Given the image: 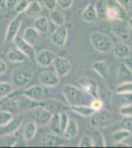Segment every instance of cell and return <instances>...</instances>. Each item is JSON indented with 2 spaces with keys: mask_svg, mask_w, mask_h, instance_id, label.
Returning <instances> with one entry per match:
<instances>
[{
  "mask_svg": "<svg viewBox=\"0 0 132 148\" xmlns=\"http://www.w3.org/2000/svg\"><path fill=\"white\" fill-rule=\"evenodd\" d=\"M62 94L70 107L78 106V105H88L93 99L81 88H78L71 84H66L63 86Z\"/></svg>",
  "mask_w": 132,
  "mask_h": 148,
  "instance_id": "cell-1",
  "label": "cell"
},
{
  "mask_svg": "<svg viewBox=\"0 0 132 148\" xmlns=\"http://www.w3.org/2000/svg\"><path fill=\"white\" fill-rule=\"evenodd\" d=\"M91 42L94 49L102 53L109 52L114 47V42L109 36L102 32H94L91 36Z\"/></svg>",
  "mask_w": 132,
  "mask_h": 148,
  "instance_id": "cell-2",
  "label": "cell"
},
{
  "mask_svg": "<svg viewBox=\"0 0 132 148\" xmlns=\"http://www.w3.org/2000/svg\"><path fill=\"white\" fill-rule=\"evenodd\" d=\"M33 77V71L29 67H19L14 69L11 75L12 83L17 88L26 87L32 81Z\"/></svg>",
  "mask_w": 132,
  "mask_h": 148,
  "instance_id": "cell-3",
  "label": "cell"
},
{
  "mask_svg": "<svg viewBox=\"0 0 132 148\" xmlns=\"http://www.w3.org/2000/svg\"><path fill=\"white\" fill-rule=\"evenodd\" d=\"M80 88L92 98H99V85L95 79L87 76H81L78 78Z\"/></svg>",
  "mask_w": 132,
  "mask_h": 148,
  "instance_id": "cell-4",
  "label": "cell"
},
{
  "mask_svg": "<svg viewBox=\"0 0 132 148\" xmlns=\"http://www.w3.org/2000/svg\"><path fill=\"white\" fill-rule=\"evenodd\" d=\"M110 31L117 39L122 40V42L128 40L129 38H130L128 24L124 20L112 21V24L110 26Z\"/></svg>",
  "mask_w": 132,
  "mask_h": 148,
  "instance_id": "cell-5",
  "label": "cell"
},
{
  "mask_svg": "<svg viewBox=\"0 0 132 148\" xmlns=\"http://www.w3.org/2000/svg\"><path fill=\"white\" fill-rule=\"evenodd\" d=\"M90 118V125L96 128L107 127L112 123V118L107 112H95Z\"/></svg>",
  "mask_w": 132,
  "mask_h": 148,
  "instance_id": "cell-6",
  "label": "cell"
},
{
  "mask_svg": "<svg viewBox=\"0 0 132 148\" xmlns=\"http://www.w3.org/2000/svg\"><path fill=\"white\" fill-rule=\"evenodd\" d=\"M40 106L44 107L47 111H49L51 114H60L62 112H66L67 110H70V106H66L59 100H55L52 98L44 99L40 101Z\"/></svg>",
  "mask_w": 132,
  "mask_h": 148,
  "instance_id": "cell-7",
  "label": "cell"
},
{
  "mask_svg": "<svg viewBox=\"0 0 132 148\" xmlns=\"http://www.w3.org/2000/svg\"><path fill=\"white\" fill-rule=\"evenodd\" d=\"M52 65H53V67H54L55 73L59 76V78L68 75L72 69L71 61L69 60V59H67L66 57H62V56L55 57Z\"/></svg>",
  "mask_w": 132,
  "mask_h": 148,
  "instance_id": "cell-8",
  "label": "cell"
},
{
  "mask_svg": "<svg viewBox=\"0 0 132 148\" xmlns=\"http://www.w3.org/2000/svg\"><path fill=\"white\" fill-rule=\"evenodd\" d=\"M22 17L19 15H17L15 18H13L10 21V23L8 24V27H7L6 30V34H5V42H14L15 38L18 36L19 30L21 28V25H22Z\"/></svg>",
  "mask_w": 132,
  "mask_h": 148,
  "instance_id": "cell-9",
  "label": "cell"
},
{
  "mask_svg": "<svg viewBox=\"0 0 132 148\" xmlns=\"http://www.w3.org/2000/svg\"><path fill=\"white\" fill-rule=\"evenodd\" d=\"M33 118L34 121L37 123L38 125H47L49 123L50 120H51L52 114L49 111H47V109H44V107L38 106L37 108L33 109Z\"/></svg>",
  "mask_w": 132,
  "mask_h": 148,
  "instance_id": "cell-10",
  "label": "cell"
},
{
  "mask_svg": "<svg viewBox=\"0 0 132 148\" xmlns=\"http://www.w3.org/2000/svg\"><path fill=\"white\" fill-rule=\"evenodd\" d=\"M39 81L44 87L53 88L59 84V76L55 73V71H42L39 75Z\"/></svg>",
  "mask_w": 132,
  "mask_h": 148,
  "instance_id": "cell-11",
  "label": "cell"
},
{
  "mask_svg": "<svg viewBox=\"0 0 132 148\" xmlns=\"http://www.w3.org/2000/svg\"><path fill=\"white\" fill-rule=\"evenodd\" d=\"M14 42L16 45V47L18 49H20L21 51L27 56L29 59H36V51L34 49V46L30 45L29 42H26L22 37H17L14 40Z\"/></svg>",
  "mask_w": 132,
  "mask_h": 148,
  "instance_id": "cell-12",
  "label": "cell"
},
{
  "mask_svg": "<svg viewBox=\"0 0 132 148\" xmlns=\"http://www.w3.org/2000/svg\"><path fill=\"white\" fill-rule=\"evenodd\" d=\"M67 38H68V31L63 26L62 27H57L50 36V40H51L52 44L59 47L65 46Z\"/></svg>",
  "mask_w": 132,
  "mask_h": 148,
  "instance_id": "cell-13",
  "label": "cell"
},
{
  "mask_svg": "<svg viewBox=\"0 0 132 148\" xmlns=\"http://www.w3.org/2000/svg\"><path fill=\"white\" fill-rule=\"evenodd\" d=\"M126 10L125 8L121 7L118 4L116 5H109L107 10V19L109 21H116V20H125L126 18Z\"/></svg>",
  "mask_w": 132,
  "mask_h": 148,
  "instance_id": "cell-14",
  "label": "cell"
},
{
  "mask_svg": "<svg viewBox=\"0 0 132 148\" xmlns=\"http://www.w3.org/2000/svg\"><path fill=\"white\" fill-rule=\"evenodd\" d=\"M54 52H52L49 49H42L39 53L36 54V61L42 67H47L53 63V60L55 59Z\"/></svg>",
  "mask_w": 132,
  "mask_h": 148,
  "instance_id": "cell-15",
  "label": "cell"
},
{
  "mask_svg": "<svg viewBox=\"0 0 132 148\" xmlns=\"http://www.w3.org/2000/svg\"><path fill=\"white\" fill-rule=\"evenodd\" d=\"M22 94L24 96L30 98V99L34 100V101L40 102L44 100V90L42 86L40 85H34L32 87L28 88V89L24 90Z\"/></svg>",
  "mask_w": 132,
  "mask_h": 148,
  "instance_id": "cell-16",
  "label": "cell"
},
{
  "mask_svg": "<svg viewBox=\"0 0 132 148\" xmlns=\"http://www.w3.org/2000/svg\"><path fill=\"white\" fill-rule=\"evenodd\" d=\"M16 106L20 111L30 112V111H32L33 109H35V108H37L38 106H40V102L34 101V100L24 96L22 94V96L16 101Z\"/></svg>",
  "mask_w": 132,
  "mask_h": 148,
  "instance_id": "cell-17",
  "label": "cell"
},
{
  "mask_svg": "<svg viewBox=\"0 0 132 148\" xmlns=\"http://www.w3.org/2000/svg\"><path fill=\"white\" fill-rule=\"evenodd\" d=\"M23 121H24V116H21V114L13 116V119L4 126V134H14L21 127Z\"/></svg>",
  "mask_w": 132,
  "mask_h": 148,
  "instance_id": "cell-18",
  "label": "cell"
},
{
  "mask_svg": "<svg viewBox=\"0 0 132 148\" xmlns=\"http://www.w3.org/2000/svg\"><path fill=\"white\" fill-rule=\"evenodd\" d=\"M78 133H79L78 123H76L75 121L69 119L68 123H67L65 130H64L63 133H62V136L67 140H71V139H74V138L77 136Z\"/></svg>",
  "mask_w": 132,
  "mask_h": 148,
  "instance_id": "cell-19",
  "label": "cell"
},
{
  "mask_svg": "<svg viewBox=\"0 0 132 148\" xmlns=\"http://www.w3.org/2000/svg\"><path fill=\"white\" fill-rule=\"evenodd\" d=\"M112 51L114 53L117 58H126L130 56L131 53V49L128 45L123 44V42H117L112 47Z\"/></svg>",
  "mask_w": 132,
  "mask_h": 148,
  "instance_id": "cell-20",
  "label": "cell"
},
{
  "mask_svg": "<svg viewBox=\"0 0 132 148\" xmlns=\"http://www.w3.org/2000/svg\"><path fill=\"white\" fill-rule=\"evenodd\" d=\"M38 131V125L34 121H28L23 128V138L26 141H31L36 136Z\"/></svg>",
  "mask_w": 132,
  "mask_h": 148,
  "instance_id": "cell-21",
  "label": "cell"
},
{
  "mask_svg": "<svg viewBox=\"0 0 132 148\" xmlns=\"http://www.w3.org/2000/svg\"><path fill=\"white\" fill-rule=\"evenodd\" d=\"M22 38L30 45L35 46V45H37L38 40L40 39V33L34 27H28L24 31Z\"/></svg>",
  "mask_w": 132,
  "mask_h": 148,
  "instance_id": "cell-22",
  "label": "cell"
},
{
  "mask_svg": "<svg viewBox=\"0 0 132 148\" xmlns=\"http://www.w3.org/2000/svg\"><path fill=\"white\" fill-rule=\"evenodd\" d=\"M92 68L96 73L99 76H101L104 79H107V76H109V67L107 65V63L104 60H99V61H95L92 64Z\"/></svg>",
  "mask_w": 132,
  "mask_h": 148,
  "instance_id": "cell-23",
  "label": "cell"
},
{
  "mask_svg": "<svg viewBox=\"0 0 132 148\" xmlns=\"http://www.w3.org/2000/svg\"><path fill=\"white\" fill-rule=\"evenodd\" d=\"M81 16H82L83 21H85V22H87V23L95 22V21L98 19V15H97V11H96L95 5H94L93 3L88 4V5L85 7V9L83 10Z\"/></svg>",
  "mask_w": 132,
  "mask_h": 148,
  "instance_id": "cell-24",
  "label": "cell"
},
{
  "mask_svg": "<svg viewBox=\"0 0 132 148\" xmlns=\"http://www.w3.org/2000/svg\"><path fill=\"white\" fill-rule=\"evenodd\" d=\"M6 58L9 61L14 63H22L27 59V56L23 53L20 49H9L6 53Z\"/></svg>",
  "mask_w": 132,
  "mask_h": 148,
  "instance_id": "cell-25",
  "label": "cell"
},
{
  "mask_svg": "<svg viewBox=\"0 0 132 148\" xmlns=\"http://www.w3.org/2000/svg\"><path fill=\"white\" fill-rule=\"evenodd\" d=\"M33 27L40 33V34H45L49 32V23L45 16H39L35 19L33 24Z\"/></svg>",
  "mask_w": 132,
  "mask_h": 148,
  "instance_id": "cell-26",
  "label": "cell"
},
{
  "mask_svg": "<svg viewBox=\"0 0 132 148\" xmlns=\"http://www.w3.org/2000/svg\"><path fill=\"white\" fill-rule=\"evenodd\" d=\"M61 137L59 134H56L54 132L51 133H47V135H44V137L42 140V144L44 146H50V147H54V146H58L61 144Z\"/></svg>",
  "mask_w": 132,
  "mask_h": 148,
  "instance_id": "cell-27",
  "label": "cell"
},
{
  "mask_svg": "<svg viewBox=\"0 0 132 148\" xmlns=\"http://www.w3.org/2000/svg\"><path fill=\"white\" fill-rule=\"evenodd\" d=\"M49 19L57 27H62L65 24V16H64L63 12L57 10L56 8L54 10L49 11Z\"/></svg>",
  "mask_w": 132,
  "mask_h": 148,
  "instance_id": "cell-28",
  "label": "cell"
},
{
  "mask_svg": "<svg viewBox=\"0 0 132 148\" xmlns=\"http://www.w3.org/2000/svg\"><path fill=\"white\" fill-rule=\"evenodd\" d=\"M70 110L74 113L80 114L82 116H85V118H89L92 114L95 113V111L92 109V107L90 105H78V106H73L70 107Z\"/></svg>",
  "mask_w": 132,
  "mask_h": 148,
  "instance_id": "cell-29",
  "label": "cell"
},
{
  "mask_svg": "<svg viewBox=\"0 0 132 148\" xmlns=\"http://www.w3.org/2000/svg\"><path fill=\"white\" fill-rule=\"evenodd\" d=\"M130 136H131V130H125V128H121V130H118L112 133L111 139H112V142H114V144H116V143L123 142L124 140H126L127 138H129Z\"/></svg>",
  "mask_w": 132,
  "mask_h": 148,
  "instance_id": "cell-30",
  "label": "cell"
},
{
  "mask_svg": "<svg viewBox=\"0 0 132 148\" xmlns=\"http://www.w3.org/2000/svg\"><path fill=\"white\" fill-rule=\"evenodd\" d=\"M117 77L120 82H125V81H132V72L129 70V68L125 65L124 62H121L118 68V74Z\"/></svg>",
  "mask_w": 132,
  "mask_h": 148,
  "instance_id": "cell-31",
  "label": "cell"
},
{
  "mask_svg": "<svg viewBox=\"0 0 132 148\" xmlns=\"http://www.w3.org/2000/svg\"><path fill=\"white\" fill-rule=\"evenodd\" d=\"M109 4L107 0H98L95 5L98 19H107V10L109 8Z\"/></svg>",
  "mask_w": 132,
  "mask_h": 148,
  "instance_id": "cell-32",
  "label": "cell"
},
{
  "mask_svg": "<svg viewBox=\"0 0 132 148\" xmlns=\"http://www.w3.org/2000/svg\"><path fill=\"white\" fill-rule=\"evenodd\" d=\"M49 125L52 132L62 135V131L60 127V114H52L51 120H50Z\"/></svg>",
  "mask_w": 132,
  "mask_h": 148,
  "instance_id": "cell-33",
  "label": "cell"
},
{
  "mask_svg": "<svg viewBox=\"0 0 132 148\" xmlns=\"http://www.w3.org/2000/svg\"><path fill=\"white\" fill-rule=\"evenodd\" d=\"M114 99L117 102L119 107L130 105L132 104V93H116V97Z\"/></svg>",
  "mask_w": 132,
  "mask_h": 148,
  "instance_id": "cell-34",
  "label": "cell"
},
{
  "mask_svg": "<svg viewBox=\"0 0 132 148\" xmlns=\"http://www.w3.org/2000/svg\"><path fill=\"white\" fill-rule=\"evenodd\" d=\"M25 12L28 16L39 15L40 12H42V5H40V3L39 1L34 0V1H31L30 3H29L27 10H26Z\"/></svg>",
  "mask_w": 132,
  "mask_h": 148,
  "instance_id": "cell-35",
  "label": "cell"
},
{
  "mask_svg": "<svg viewBox=\"0 0 132 148\" xmlns=\"http://www.w3.org/2000/svg\"><path fill=\"white\" fill-rule=\"evenodd\" d=\"M14 87L11 83L8 82H0V99L8 97L11 93H13Z\"/></svg>",
  "mask_w": 132,
  "mask_h": 148,
  "instance_id": "cell-36",
  "label": "cell"
},
{
  "mask_svg": "<svg viewBox=\"0 0 132 148\" xmlns=\"http://www.w3.org/2000/svg\"><path fill=\"white\" fill-rule=\"evenodd\" d=\"M93 142H94V147H105V140L101 131H95L93 134Z\"/></svg>",
  "mask_w": 132,
  "mask_h": 148,
  "instance_id": "cell-37",
  "label": "cell"
},
{
  "mask_svg": "<svg viewBox=\"0 0 132 148\" xmlns=\"http://www.w3.org/2000/svg\"><path fill=\"white\" fill-rule=\"evenodd\" d=\"M116 93H132V81L120 82L116 87Z\"/></svg>",
  "mask_w": 132,
  "mask_h": 148,
  "instance_id": "cell-38",
  "label": "cell"
},
{
  "mask_svg": "<svg viewBox=\"0 0 132 148\" xmlns=\"http://www.w3.org/2000/svg\"><path fill=\"white\" fill-rule=\"evenodd\" d=\"M29 3H30V1H28V0H17L13 8L14 11H15L17 14L23 13V12H25L27 10Z\"/></svg>",
  "mask_w": 132,
  "mask_h": 148,
  "instance_id": "cell-39",
  "label": "cell"
},
{
  "mask_svg": "<svg viewBox=\"0 0 132 148\" xmlns=\"http://www.w3.org/2000/svg\"><path fill=\"white\" fill-rule=\"evenodd\" d=\"M13 114L9 111H0V127L5 126L13 119Z\"/></svg>",
  "mask_w": 132,
  "mask_h": 148,
  "instance_id": "cell-40",
  "label": "cell"
},
{
  "mask_svg": "<svg viewBox=\"0 0 132 148\" xmlns=\"http://www.w3.org/2000/svg\"><path fill=\"white\" fill-rule=\"evenodd\" d=\"M0 143L3 146L13 147L17 145V138L15 136H12V134H5V136L0 140Z\"/></svg>",
  "mask_w": 132,
  "mask_h": 148,
  "instance_id": "cell-41",
  "label": "cell"
},
{
  "mask_svg": "<svg viewBox=\"0 0 132 148\" xmlns=\"http://www.w3.org/2000/svg\"><path fill=\"white\" fill-rule=\"evenodd\" d=\"M90 106L95 112L102 111V109L104 108V101L100 98H93L90 102Z\"/></svg>",
  "mask_w": 132,
  "mask_h": 148,
  "instance_id": "cell-42",
  "label": "cell"
},
{
  "mask_svg": "<svg viewBox=\"0 0 132 148\" xmlns=\"http://www.w3.org/2000/svg\"><path fill=\"white\" fill-rule=\"evenodd\" d=\"M79 147H94V142H93V138L88 135H85L81 138V140L78 143Z\"/></svg>",
  "mask_w": 132,
  "mask_h": 148,
  "instance_id": "cell-43",
  "label": "cell"
},
{
  "mask_svg": "<svg viewBox=\"0 0 132 148\" xmlns=\"http://www.w3.org/2000/svg\"><path fill=\"white\" fill-rule=\"evenodd\" d=\"M119 113L122 116H132V104L119 107Z\"/></svg>",
  "mask_w": 132,
  "mask_h": 148,
  "instance_id": "cell-44",
  "label": "cell"
},
{
  "mask_svg": "<svg viewBox=\"0 0 132 148\" xmlns=\"http://www.w3.org/2000/svg\"><path fill=\"white\" fill-rule=\"evenodd\" d=\"M57 5L63 10H68L73 5V0H56Z\"/></svg>",
  "mask_w": 132,
  "mask_h": 148,
  "instance_id": "cell-45",
  "label": "cell"
},
{
  "mask_svg": "<svg viewBox=\"0 0 132 148\" xmlns=\"http://www.w3.org/2000/svg\"><path fill=\"white\" fill-rule=\"evenodd\" d=\"M120 125L122 126V128L131 130H132V116H123Z\"/></svg>",
  "mask_w": 132,
  "mask_h": 148,
  "instance_id": "cell-46",
  "label": "cell"
},
{
  "mask_svg": "<svg viewBox=\"0 0 132 148\" xmlns=\"http://www.w3.org/2000/svg\"><path fill=\"white\" fill-rule=\"evenodd\" d=\"M42 4H44V8L49 11L54 10L57 6L56 0H42Z\"/></svg>",
  "mask_w": 132,
  "mask_h": 148,
  "instance_id": "cell-47",
  "label": "cell"
},
{
  "mask_svg": "<svg viewBox=\"0 0 132 148\" xmlns=\"http://www.w3.org/2000/svg\"><path fill=\"white\" fill-rule=\"evenodd\" d=\"M68 121H69L68 114H67L65 112H62V113H60V127H61L62 133H63L64 130H65Z\"/></svg>",
  "mask_w": 132,
  "mask_h": 148,
  "instance_id": "cell-48",
  "label": "cell"
},
{
  "mask_svg": "<svg viewBox=\"0 0 132 148\" xmlns=\"http://www.w3.org/2000/svg\"><path fill=\"white\" fill-rule=\"evenodd\" d=\"M8 70V66H7L6 62L2 59H0V75H3L5 74Z\"/></svg>",
  "mask_w": 132,
  "mask_h": 148,
  "instance_id": "cell-49",
  "label": "cell"
},
{
  "mask_svg": "<svg viewBox=\"0 0 132 148\" xmlns=\"http://www.w3.org/2000/svg\"><path fill=\"white\" fill-rule=\"evenodd\" d=\"M116 1V4H118V5H120L121 7H123V8H127L129 5H130L131 3V0H114Z\"/></svg>",
  "mask_w": 132,
  "mask_h": 148,
  "instance_id": "cell-50",
  "label": "cell"
},
{
  "mask_svg": "<svg viewBox=\"0 0 132 148\" xmlns=\"http://www.w3.org/2000/svg\"><path fill=\"white\" fill-rule=\"evenodd\" d=\"M124 63H125V65L127 67L129 68V70L132 72V57H126V58H124Z\"/></svg>",
  "mask_w": 132,
  "mask_h": 148,
  "instance_id": "cell-51",
  "label": "cell"
},
{
  "mask_svg": "<svg viewBox=\"0 0 132 148\" xmlns=\"http://www.w3.org/2000/svg\"><path fill=\"white\" fill-rule=\"evenodd\" d=\"M7 9V0H0V10Z\"/></svg>",
  "mask_w": 132,
  "mask_h": 148,
  "instance_id": "cell-52",
  "label": "cell"
},
{
  "mask_svg": "<svg viewBox=\"0 0 132 148\" xmlns=\"http://www.w3.org/2000/svg\"><path fill=\"white\" fill-rule=\"evenodd\" d=\"M17 0H7V8H10V7H13L15 5Z\"/></svg>",
  "mask_w": 132,
  "mask_h": 148,
  "instance_id": "cell-53",
  "label": "cell"
},
{
  "mask_svg": "<svg viewBox=\"0 0 132 148\" xmlns=\"http://www.w3.org/2000/svg\"><path fill=\"white\" fill-rule=\"evenodd\" d=\"M127 24H128V27H129V29H130V30L132 31V17L128 20V22H127Z\"/></svg>",
  "mask_w": 132,
  "mask_h": 148,
  "instance_id": "cell-54",
  "label": "cell"
}]
</instances>
